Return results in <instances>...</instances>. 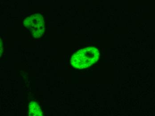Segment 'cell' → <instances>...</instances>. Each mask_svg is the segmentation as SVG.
<instances>
[{
    "mask_svg": "<svg viewBox=\"0 0 155 116\" xmlns=\"http://www.w3.org/2000/svg\"><path fill=\"white\" fill-rule=\"evenodd\" d=\"M99 51L94 47L86 48L75 53L71 58V64L78 69L91 66L99 59Z\"/></svg>",
    "mask_w": 155,
    "mask_h": 116,
    "instance_id": "obj_1",
    "label": "cell"
},
{
    "mask_svg": "<svg viewBox=\"0 0 155 116\" xmlns=\"http://www.w3.org/2000/svg\"><path fill=\"white\" fill-rule=\"evenodd\" d=\"M24 24L25 27L30 30L35 38L41 36L45 30L44 19L39 14L33 15L25 20Z\"/></svg>",
    "mask_w": 155,
    "mask_h": 116,
    "instance_id": "obj_2",
    "label": "cell"
},
{
    "mask_svg": "<svg viewBox=\"0 0 155 116\" xmlns=\"http://www.w3.org/2000/svg\"><path fill=\"white\" fill-rule=\"evenodd\" d=\"M29 115L42 116V112L38 105L35 102H31L29 106Z\"/></svg>",
    "mask_w": 155,
    "mask_h": 116,
    "instance_id": "obj_3",
    "label": "cell"
}]
</instances>
